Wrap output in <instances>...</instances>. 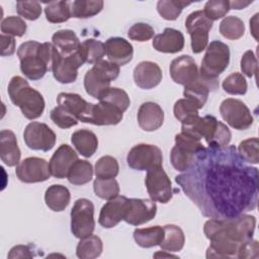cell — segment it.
I'll return each instance as SVG.
<instances>
[{"mask_svg": "<svg viewBox=\"0 0 259 259\" xmlns=\"http://www.w3.org/2000/svg\"><path fill=\"white\" fill-rule=\"evenodd\" d=\"M175 182L209 219H233L257 207L258 169L249 165L233 145L201 149Z\"/></svg>", "mask_w": 259, "mask_h": 259, "instance_id": "cell-1", "label": "cell"}, {"mask_svg": "<svg viewBox=\"0 0 259 259\" xmlns=\"http://www.w3.org/2000/svg\"><path fill=\"white\" fill-rule=\"evenodd\" d=\"M256 218L241 214L233 219H210L204 223L203 232L210 241L206 258H237L241 245L253 238Z\"/></svg>", "mask_w": 259, "mask_h": 259, "instance_id": "cell-2", "label": "cell"}, {"mask_svg": "<svg viewBox=\"0 0 259 259\" xmlns=\"http://www.w3.org/2000/svg\"><path fill=\"white\" fill-rule=\"evenodd\" d=\"M53 52L52 42L40 44L35 40L22 42L17 50L22 74L32 81L41 79L48 71L52 70Z\"/></svg>", "mask_w": 259, "mask_h": 259, "instance_id": "cell-3", "label": "cell"}, {"mask_svg": "<svg viewBox=\"0 0 259 259\" xmlns=\"http://www.w3.org/2000/svg\"><path fill=\"white\" fill-rule=\"evenodd\" d=\"M7 91L11 102L20 108L26 118L35 119L41 116L46 105L45 99L37 90L29 86L24 78L12 77Z\"/></svg>", "mask_w": 259, "mask_h": 259, "instance_id": "cell-4", "label": "cell"}, {"mask_svg": "<svg viewBox=\"0 0 259 259\" xmlns=\"http://www.w3.org/2000/svg\"><path fill=\"white\" fill-rule=\"evenodd\" d=\"M181 132L189 134L199 140L203 138L208 146L226 147L230 144L232 139L229 127L212 115L199 116L192 123L182 124Z\"/></svg>", "mask_w": 259, "mask_h": 259, "instance_id": "cell-5", "label": "cell"}, {"mask_svg": "<svg viewBox=\"0 0 259 259\" xmlns=\"http://www.w3.org/2000/svg\"><path fill=\"white\" fill-rule=\"evenodd\" d=\"M230 49L221 40H212L207 45L201 61L199 75L204 80L215 82L217 78L228 68Z\"/></svg>", "mask_w": 259, "mask_h": 259, "instance_id": "cell-6", "label": "cell"}, {"mask_svg": "<svg viewBox=\"0 0 259 259\" xmlns=\"http://www.w3.org/2000/svg\"><path fill=\"white\" fill-rule=\"evenodd\" d=\"M200 140L186 133L175 136V146L170 152V161L175 170L184 172L192 164L195 154L203 149Z\"/></svg>", "mask_w": 259, "mask_h": 259, "instance_id": "cell-7", "label": "cell"}, {"mask_svg": "<svg viewBox=\"0 0 259 259\" xmlns=\"http://www.w3.org/2000/svg\"><path fill=\"white\" fill-rule=\"evenodd\" d=\"M95 229L94 205L87 198H79L75 201L71 209V232L82 239L92 235Z\"/></svg>", "mask_w": 259, "mask_h": 259, "instance_id": "cell-8", "label": "cell"}, {"mask_svg": "<svg viewBox=\"0 0 259 259\" xmlns=\"http://www.w3.org/2000/svg\"><path fill=\"white\" fill-rule=\"evenodd\" d=\"M212 27V21L209 20L202 10L191 12L185 20V28L190 34L191 50L194 54L204 51L208 44V32Z\"/></svg>", "mask_w": 259, "mask_h": 259, "instance_id": "cell-9", "label": "cell"}, {"mask_svg": "<svg viewBox=\"0 0 259 259\" xmlns=\"http://www.w3.org/2000/svg\"><path fill=\"white\" fill-rule=\"evenodd\" d=\"M126 162L132 169L149 171L162 166V151L155 145L139 144L130 150L126 156Z\"/></svg>", "mask_w": 259, "mask_h": 259, "instance_id": "cell-10", "label": "cell"}, {"mask_svg": "<svg viewBox=\"0 0 259 259\" xmlns=\"http://www.w3.org/2000/svg\"><path fill=\"white\" fill-rule=\"evenodd\" d=\"M221 116L227 123L238 131H245L253 124V116L247 105L236 98H227L220 105Z\"/></svg>", "mask_w": 259, "mask_h": 259, "instance_id": "cell-11", "label": "cell"}, {"mask_svg": "<svg viewBox=\"0 0 259 259\" xmlns=\"http://www.w3.org/2000/svg\"><path fill=\"white\" fill-rule=\"evenodd\" d=\"M145 184L152 200L161 203H167L171 200L173 196L172 183L164 171L163 166L147 171Z\"/></svg>", "mask_w": 259, "mask_h": 259, "instance_id": "cell-12", "label": "cell"}, {"mask_svg": "<svg viewBox=\"0 0 259 259\" xmlns=\"http://www.w3.org/2000/svg\"><path fill=\"white\" fill-rule=\"evenodd\" d=\"M83 64H85V62L80 50L76 55L69 58H64L54 49L52 72L54 78L58 82L62 84L75 82L78 76V69L83 66Z\"/></svg>", "mask_w": 259, "mask_h": 259, "instance_id": "cell-13", "label": "cell"}, {"mask_svg": "<svg viewBox=\"0 0 259 259\" xmlns=\"http://www.w3.org/2000/svg\"><path fill=\"white\" fill-rule=\"evenodd\" d=\"M23 139L29 149L48 152L54 148L57 138L55 132L48 124L32 121L26 125Z\"/></svg>", "mask_w": 259, "mask_h": 259, "instance_id": "cell-14", "label": "cell"}, {"mask_svg": "<svg viewBox=\"0 0 259 259\" xmlns=\"http://www.w3.org/2000/svg\"><path fill=\"white\" fill-rule=\"evenodd\" d=\"M17 178L24 183H36L51 177L49 163L41 158L28 157L22 160L15 169Z\"/></svg>", "mask_w": 259, "mask_h": 259, "instance_id": "cell-15", "label": "cell"}, {"mask_svg": "<svg viewBox=\"0 0 259 259\" xmlns=\"http://www.w3.org/2000/svg\"><path fill=\"white\" fill-rule=\"evenodd\" d=\"M130 205V198L117 195L109 199L100 209L98 223L105 229L115 227L120 221L124 220Z\"/></svg>", "mask_w": 259, "mask_h": 259, "instance_id": "cell-16", "label": "cell"}, {"mask_svg": "<svg viewBox=\"0 0 259 259\" xmlns=\"http://www.w3.org/2000/svg\"><path fill=\"white\" fill-rule=\"evenodd\" d=\"M170 76L176 84L189 85L199 78V71L194 59L188 55H182L174 59L169 68Z\"/></svg>", "mask_w": 259, "mask_h": 259, "instance_id": "cell-17", "label": "cell"}, {"mask_svg": "<svg viewBox=\"0 0 259 259\" xmlns=\"http://www.w3.org/2000/svg\"><path fill=\"white\" fill-rule=\"evenodd\" d=\"M157 213L156 202L148 198H130V205L124 217V222L140 226L153 220Z\"/></svg>", "mask_w": 259, "mask_h": 259, "instance_id": "cell-18", "label": "cell"}, {"mask_svg": "<svg viewBox=\"0 0 259 259\" xmlns=\"http://www.w3.org/2000/svg\"><path fill=\"white\" fill-rule=\"evenodd\" d=\"M58 105L64 107L78 120L90 123L93 103L87 102L79 94L62 92L57 97Z\"/></svg>", "mask_w": 259, "mask_h": 259, "instance_id": "cell-19", "label": "cell"}, {"mask_svg": "<svg viewBox=\"0 0 259 259\" xmlns=\"http://www.w3.org/2000/svg\"><path fill=\"white\" fill-rule=\"evenodd\" d=\"M78 160V155L76 152L67 144L61 145L53 154L49 167L52 176L63 179L67 177L68 172L72 165Z\"/></svg>", "mask_w": 259, "mask_h": 259, "instance_id": "cell-20", "label": "cell"}, {"mask_svg": "<svg viewBox=\"0 0 259 259\" xmlns=\"http://www.w3.org/2000/svg\"><path fill=\"white\" fill-rule=\"evenodd\" d=\"M134 81L142 89H152L162 81V70L158 64L151 61H143L134 69Z\"/></svg>", "mask_w": 259, "mask_h": 259, "instance_id": "cell-21", "label": "cell"}, {"mask_svg": "<svg viewBox=\"0 0 259 259\" xmlns=\"http://www.w3.org/2000/svg\"><path fill=\"white\" fill-rule=\"evenodd\" d=\"M105 49L108 60L118 66L126 65L134 57L132 44L122 37H109L105 41Z\"/></svg>", "mask_w": 259, "mask_h": 259, "instance_id": "cell-22", "label": "cell"}, {"mask_svg": "<svg viewBox=\"0 0 259 259\" xmlns=\"http://www.w3.org/2000/svg\"><path fill=\"white\" fill-rule=\"evenodd\" d=\"M164 111L162 107L152 101L144 102L138 111V122L142 130L154 132L162 126Z\"/></svg>", "mask_w": 259, "mask_h": 259, "instance_id": "cell-23", "label": "cell"}, {"mask_svg": "<svg viewBox=\"0 0 259 259\" xmlns=\"http://www.w3.org/2000/svg\"><path fill=\"white\" fill-rule=\"evenodd\" d=\"M153 48L161 53L175 54L184 48V35L180 30L167 27L153 38Z\"/></svg>", "mask_w": 259, "mask_h": 259, "instance_id": "cell-24", "label": "cell"}, {"mask_svg": "<svg viewBox=\"0 0 259 259\" xmlns=\"http://www.w3.org/2000/svg\"><path fill=\"white\" fill-rule=\"evenodd\" d=\"M20 150L17 145L15 134L10 130L0 132V158L8 167L17 166L20 162Z\"/></svg>", "mask_w": 259, "mask_h": 259, "instance_id": "cell-25", "label": "cell"}, {"mask_svg": "<svg viewBox=\"0 0 259 259\" xmlns=\"http://www.w3.org/2000/svg\"><path fill=\"white\" fill-rule=\"evenodd\" d=\"M54 49L64 58L76 55L81 47V42L76 33L71 29H61L52 36Z\"/></svg>", "mask_w": 259, "mask_h": 259, "instance_id": "cell-26", "label": "cell"}, {"mask_svg": "<svg viewBox=\"0 0 259 259\" xmlns=\"http://www.w3.org/2000/svg\"><path fill=\"white\" fill-rule=\"evenodd\" d=\"M123 112L117 107L103 101L93 104L90 123L95 125H114L121 121Z\"/></svg>", "mask_w": 259, "mask_h": 259, "instance_id": "cell-27", "label": "cell"}, {"mask_svg": "<svg viewBox=\"0 0 259 259\" xmlns=\"http://www.w3.org/2000/svg\"><path fill=\"white\" fill-rule=\"evenodd\" d=\"M218 87V81L210 82L204 80L199 75V78L196 81L184 86L183 95L185 96V98L194 101L199 106V108H202L207 100L209 92L215 90Z\"/></svg>", "mask_w": 259, "mask_h": 259, "instance_id": "cell-28", "label": "cell"}, {"mask_svg": "<svg viewBox=\"0 0 259 259\" xmlns=\"http://www.w3.org/2000/svg\"><path fill=\"white\" fill-rule=\"evenodd\" d=\"M110 80L100 71L92 67L84 76V88L88 95L93 98L99 97L110 87Z\"/></svg>", "mask_w": 259, "mask_h": 259, "instance_id": "cell-29", "label": "cell"}, {"mask_svg": "<svg viewBox=\"0 0 259 259\" xmlns=\"http://www.w3.org/2000/svg\"><path fill=\"white\" fill-rule=\"evenodd\" d=\"M71 142L76 150L85 158H90L98 148L96 135L89 130H78L71 136Z\"/></svg>", "mask_w": 259, "mask_h": 259, "instance_id": "cell-30", "label": "cell"}, {"mask_svg": "<svg viewBox=\"0 0 259 259\" xmlns=\"http://www.w3.org/2000/svg\"><path fill=\"white\" fill-rule=\"evenodd\" d=\"M71 194L69 189L61 184L49 186L45 193V201L49 208L54 211H63L69 204Z\"/></svg>", "mask_w": 259, "mask_h": 259, "instance_id": "cell-31", "label": "cell"}, {"mask_svg": "<svg viewBox=\"0 0 259 259\" xmlns=\"http://www.w3.org/2000/svg\"><path fill=\"white\" fill-rule=\"evenodd\" d=\"M134 239L142 248H152L160 246L164 239V228L154 226L144 229H136L134 231Z\"/></svg>", "mask_w": 259, "mask_h": 259, "instance_id": "cell-32", "label": "cell"}, {"mask_svg": "<svg viewBox=\"0 0 259 259\" xmlns=\"http://www.w3.org/2000/svg\"><path fill=\"white\" fill-rule=\"evenodd\" d=\"M164 228V239L160 244L162 250L174 253L182 250L185 243V236L180 227L166 225Z\"/></svg>", "mask_w": 259, "mask_h": 259, "instance_id": "cell-33", "label": "cell"}, {"mask_svg": "<svg viewBox=\"0 0 259 259\" xmlns=\"http://www.w3.org/2000/svg\"><path fill=\"white\" fill-rule=\"evenodd\" d=\"M103 244L98 236L90 235L80 239L76 248V255L80 259H94L101 255Z\"/></svg>", "mask_w": 259, "mask_h": 259, "instance_id": "cell-34", "label": "cell"}, {"mask_svg": "<svg viewBox=\"0 0 259 259\" xmlns=\"http://www.w3.org/2000/svg\"><path fill=\"white\" fill-rule=\"evenodd\" d=\"M198 109L200 108L194 101L187 98H182L175 102L173 112L175 117L182 124H189L199 117Z\"/></svg>", "mask_w": 259, "mask_h": 259, "instance_id": "cell-35", "label": "cell"}, {"mask_svg": "<svg viewBox=\"0 0 259 259\" xmlns=\"http://www.w3.org/2000/svg\"><path fill=\"white\" fill-rule=\"evenodd\" d=\"M93 176V167L86 160H77L70 168L67 178L71 184L83 185L88 183Z\"/></svg>", "mask_w": 259, "mask_h": 259, "instance_id": "cell-36", "label": "cell"}, {"mask_svg": "<svg viewBox=\"0 0 259 259\" xmlns=\"http://www.w3.org/2000/svg\"><path fill=\"white\" fill-rule=\"evenodd\" d=\"M46 18L52 23H61L69 20L71 15V3L68 1H51L46 3Z\"/></svg>", "mask_w": 259, "mask_h": 259, "instance_id": "cell-37", "label": "cell"}, {"mask_svg": "<svg viewBox=\"0 0 259 259\" xmlns=\"http://www.w3.org/2000/svg\"><path fill=\"white\" fill-rule=\"evenodd\" d=\"M101 0H76L71 2V15L75 18H88L98 14L103 8Z\"/></svg>", "mask_w": 259, "mask_h": 259, "instance_id": "cell-38", "label": "cell"}, {"mask_svg": "<svg viewBox=\"0 0 259 259\" xmlns=\"http://www.w3.org/2000/svg\"><path fill=\"white\" fill-rule=\"evenodd\" d=\"M80 52L85 63L95 64L102 60L106 54L105 44L94 38H88L81 42Z\"/></svg>", "mask_w": 259, "mask_h": 259, "instance_id": "cell-39", "label": "cell"}, {"mask_svg": "<svg viewBox=\"0 0 259 259\" xmlns=\"http://www.w3.org/2000/svg\"><path fill=\"white\" fill-rule=\"evenodd\" d=\"M220 32L227 39L236 40L241 38L245 33V24L237 16H227L220 23Z\"/></svg>", "mask_w": 259, "mask_h": 259, "instance_id": "cell-40", "label": "cell"}, {"mask_svg": "<svg viewBox=\"0 0 259 259\" xmlns=\"http://www.w3.org/2000/svg\"><path fill=\"white\" fill-rule=\"evenodd\" d=\"M119 166L117 160L112 156H102L97 160L94 167V173L96 178L108 179L115 178L118 174Z\"/></svg>", "mask_w": 259, "mask_h": 259, "instance_id": "cell-41", "label": "cell"}, {"mask_svg": "<svg viewBox=\"0 0 259 259\" xmlns=\"http://www.w3.org/2000/svg\"><path fill=\"white\" fill-rule=\"evenodd\" d=\"M190 4L191 2L180 0H160L157 3V11L164 19L175 20L178 18L183 8Z\"/></svg>", "mask_w": 259, "mask_h": 259, "instance_id": "cell-42", "label": "cell"}, {"mask_svg": "<svg viewBox=\"0 0 259 259\" xmlns=\"http://www.w3.org/2000/svg\"><path fill=\"white\" fill-rule=\"evenodd\" d=\"M99 101L107 102L115 107H117L120 111L124 112L131 103L130 97L127 93L117 87H109L98 99Z\"/></svg>", "mask_w": 259, "mask_h": 259, "instance_id": "cell-43", "label": "cell"}, {"mask_svg": "<svg viewBox=\"0 0 259 259\" xmlns=\"http://www.w3.org/2000/svg\"><path fill=\"white\" fill-rule=\"evenodd\" d=\"M93 190L99 198L109 200L118 195L119 185L114 178H96L93 182Z\"/></svg>", "mask_w": 259, "mask_h": 259, "instance_id": "cell-44", "label": "cell"}, {"mask_svg": "<svg viewBox=\"0 0 259 259\" xmlns=\"http://www.w3.org/2000/svg\"><path fill=\"white\" fill-rule=\"evenodd\" d=\"M222 87L228 94L244 95L247 92L248 84L243 74L235 72L225 78L222 83Z\"/></svg>", "mask_w": 259, "mask_h": 259, "instance_id": "cell-45", "label": "cell"}, {"mask_svg": "<svg viewBox=\"0 0 259 259\" xmlns=\"http://www.w3.org/2000/svg\"><path fill=\"white\" fill-rule=\"evenodd\" d=\"M2 34L11 36H22L26 32V23L19 16H7L1 21Z\"/></svg>", "mask_w": 259, "mask_h": 259, "instance_id": "cell-46", "label": "cell"}, {"mask_svg": "<svg viewBox=\"0 0 259 259\" xmlns=\"http://www.w3.org/2000/svg\"><path fill=\"white\" fill-rule=\"evenodd\" d=\"M239 155L250 164L259 163V152H258V139L250 138L242 141L237 149Z\"/></svg>", "mask_w": 259, "mask_h": 259, "instance_id": "cell-47", "label": "cell"}, {"mask_svg": "<svg viewBox=\"0 0 259 259\" xmlns=\"http://www.w3.org/2000/svg\"><path fill=\"white\" fill-rule=\"evenodd\" d=\"M230 1L228 0H209L203 8L204 15L211 21L223 18L230 11Z\"/></svg>", "mask_w": 259, "mask_h": 259, "instance_id": "cell-48", "label": "cell"}, {"mask_svg": "<svg viewBox=\"0 0 259 259\" xmlns=\"http://www.w3.org/2000/svg\"><path fill=\"white\" fill-rule=\"evenodd\" d=\"M51 119L52 121L61 128H69L78 123V119L73 116L68 110L64 107L58 105L51 111Z\"/></svg>", "mask_w": 259, "mask_h": 259, "instance_id": "cell-49", "label": "cell"}, {"mask_svg": "<svg viewBox=\"0 0 259 259\" xmlns=\"http://www.w3.org/2000/svg\"><path fill=\"white\" fill-rule=\"evenodd\" d=\"M17 13L30 21L36 20L41 14V5L37 1H18L16 2Z\"/></svg>", "mask_w": 259, "mask_h": 259, "instance_id": "cell-50", "label": "cell"}, {"mask_svg": "<svg viewBox=\"0 0 259 259\" xmlns=\"http://www.w3.org/2000/svg\"><path fill=\"white\" fill-rule=\"evenodd\" d=\"M155 34L154 28L146 22H137L132 25L127 31V36L132 40L136 41H147L151 39Z\"/></svg>", "mask_w": 259, "mask_h": 259, "instance_id": "cell-51", "label": "cell"}, {"mask_svg": "<svg viewBox=\"0 0 259 259\" xmlns=\"http://www.w3.org/2000/svg\"><path fill=\"white\" fill-rule=\"evenodd\" d=\"M241 70L243 74H245L247 77L251 78L253 76H257L258 73V62L257 58L254 55L252 51H247L244 53L241 59Z\"/></svg>", "mask_w": 259, "mask_h": 259, "instance_id": "cell-52", "label": "cell"}, {"mask_svg": "<svg viewBox=\"0 0 259 259\" xmlns=\"http://www.w3.org/2000/svg\"><path fill=\"white\" fill-rule=\"evenodd\" d=\"M95 69L105 75L110 81L115 80L119 75V66L106 60H100L93 65Z\"/></svg>", "mask_w": 259, "mask_h": 259, "instance_id": "cell-53", "label": "cell"}, {"mask_svg": "<svg viewBox=\"0 0 259 259\" xmlns=\"http://www.w3.org/2000/svg\"><path fill=\"white\" fill-rule=\"evenodd\" d=\"M259 256V245L256 240H249L243 243L238 251V259H249V258H258Z\"/></svg>", "mask_w": 259, "mask_h": 259, "instance_id": "cell-54", "label": "cell"}, {"mask_svg": "<svg viewBox=\"0 0 259 259\" xmlns=\"http://www.w3.org/2000/svg\"><path fill=\"white\" fill-rule=\"evenodd\" d=\"M34 254L32 253V250L27 245H16L13 248H11L10 252L8 253V258H31Z\"/></svg>", "mask_w": 259, "mask_h": 259, "instance_id": "cell-55", "label": "cell"}, {"mask_svg": "<svg viewBox=\"0 0 259 259\" xmlns=\"http://www.w3.org/2000/svg\"><path fill=\"white\" fill-rule=\"evenodd\" d=\"M1 56L2 57H7V56H12L15 52V39L14 36L11 35H6V34H1Z\"/></svg>", "mask_w": 259, "mask_h": 259, "instance_id": "cell-56", "label": "cell"}, {"mask_svg": "<svg viewBox=\"0 0 259 259\" xmlns=\"http://www.w3.org/2000/svg\"><path fill=\"white\" fill-rule=\"evenodd\" d=\"M253 1H230V8L231 9H244L248 5H250Z\"/></svg>", "mask_w": 259, "mask_h": 259, "instance_id": "cell-57", "label": "cell"}, {"mask_svg": "<svg viewBox=\"0 0 259 259\" xmlns=\"http://www.w3.org/2000/svg\"><path fill=\"white\" fill-rule=\"evenodd\" d=\"M257 18H258V13H256L253 16V18L250 19V28H251V32H252V34H253L255 39H258V37H257V28H256V26H257Z\"/></svg>", "mask_w": 259, "mask_h": 259, "instance_id": "cell-58", "label": "cell"}, {"mask_svg": "<svg viewBox=\"0 0 259 259\" xmlns=\"http://www.w3.org/2000/svg\"><path fill=\"white\" fill-rule=\"evenodd\" d=\"M154 257H156V258H158V257H177V256H175V255H172L170 252H167V251H159V252H157V253H155L154 254Z\"/></svg>", "mask_w": 259, "mask_h": 259, "instance_id": "cell-59", "label": "cell"}]
</instances>
